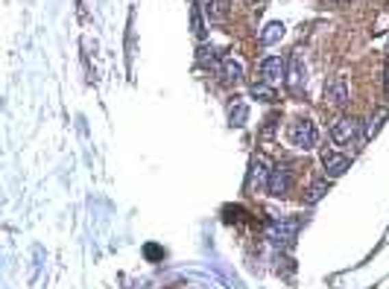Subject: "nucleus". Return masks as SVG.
<instances>
[{
    "label": "nucleus",
    "instance_id": "f3484780",
    "mask_svg": "<svg viewBox=\"0 0 389 289\" xmlns=\"http://www.w3.org/2000/svg\"><path fill=\"white\" fill-rule=\"evenodd\" d=\"M275 123H278V117H269V120H266V126H264V135H266V138L275 131Z\"/></svg>",
    "mask_w": 389,
    "mask_h": 289
},
{
    "label": "nucleus",
    "instance_id": "a211bd4d",
    "mask_svg": "<svg viewBox=\"0 0 389 289\" xmlns=\"http://www.w3.org/2000/svg\"><path fill=\"white\" fill-rule=\"evenodd\" d=\"M193 32H197L199 38L205 36V29H202V21H199V15H197V12H193Z\"/></svg>",
    "mask_w": 389,
    "mask_h": 289
},
{
    "label": "nucleus",
    "instance_id": "6e6552de",
    "mask_svg": "<svg viewBox=\"0 0 389 289\" xmlns=\"http://www.w3.org/2000/svg\"><path fill=\"white\" fill-rule=\"evenodd\" d=\"M284 79H287V85L293 88V91H299V88L305 85V64H301V55L299 53L287 62V76H284Z\"/></svg>",
    "mask_w": 389,
    "mask_h": 289
},
{
    "label": "nucleus",
    "instance_id": "f8f14e48",
    "mask_svg": "<svg viewBox=\"0 0 389 289\" xmlns=\"http://www.w3.org/2000/svg\"><path fill=\"white\" fill-rule=\"evenodd\" d=\"M281 36H284V24H269L264 32H261V44H275V41H281Z\"/></svg>",
    "mask_w": 389,
    "mask_h": 289
},
{
    "label": "nucleus",
    "instance_id": "f257e3e1",
    "mask_svg": "<svg viewBox=\"0 0 389 289\" xmlns=\"http://www.w3.org/2000/svg\"><path fill=\"white\" fill-rule=\"evenodd\" d=\"M287 138L299 149H313V147H316V140H319V131H316V126H313L310 120H293L290 129H287Z\"/></svg>",
    "mask_w": 389,
    "mask_h": 289
},
{
    "label": "nucleus",
    "instance_id": "39448f33",
    "mask_svg": "<svg viewBox=\"0 0 389 289\" xmlns=\"http://www.w3.org/2000/svg\"><path fill=\"white\" fill-rule=\"evenodd\" d=\"M261 76H264V82H269V85L281 82L287 76V62L281 59V55H269V59L261 62Z\"/></svg>",
    "mask_w": 389,
    "mask_h": 289
},
{
    "label": "nucleus",
    "instance_id": "1a4fd4ad",
    "mask_svg": "<svg viewBox=\"0 0 389 289\" xmlns=\"http://www.w3.org/2000/svg\"><path fill=\"white\" fill-rule=\"evenodd\" d=\"M220 73H223L225 82H240V79H243V64H240V59H234V55L223 59V62H220Z\"/></svg>",
    "mask_w": 389,
    "mask_h": 289
},
{
    "label": "nucleus",
    "instance_id": "7ed1b4c3",
    "mask_svg": "<svg viewBox=\"0 0 389 289\" xmlns=\"http://www.w3.org/2000/svg\"><path fill=\"white\" fill-rule=\"evenodd\" d=\"M299 228H301V219H275L273 225H269V240H275V242H290L296 234H299Z\"/></svg>",
    "mask_w": 389,
    "mask_h": 289
},
{
    "label": "nucleus",
    "instance_id": "20e7f679",
    "mask_svg": "<svg viewBox=\"0 0 389 289\" xmlns=\"http://www.w3.org/2000/svg\"><path fill=\"white\" fill-rule=\"evenodd\" d=\"M325 99L334 108H342L349 103V79H345V76H334V79L325 85Z\"/></svg>",
    "mask_w": 389,
    "mask_h": 289
},
{
    "label": "nucleus",
    "instance_id": "6ab92c4d",
    "mask_svg": "<svg viewBox=\"0 0 389 289\" xmlns=\"http://www.w3.org/2000/svg\"><path fill=\"white\" fill-rule=\"evenodd\" d=\"M147 254H149V257H158V254H161V251H158L155 246H147Z\"/></svg>",
    "mask_w": 389,
    "mask_h": 289
},
{
    "label": "nucleus",
    "instance_id": "aec40b11",
    "mask_svg": "<svg viewBox=\"0 0 389 289\" xmlns=\"http://www.w3.org/2000/svg\"><path fill=\"white\" fill-rule=\"evenodd\" d=\"M386 94H389V68H386Z\"/></svg>",
    "mask_w": 389,
    "mask_h": 289
},
{
    "label": "nucleus",
    "instance_id": "4468645a",
    "mask_svg": "<svg viewBox=\"0 0 389 289\" xmlns=\"http://www.w3.org/2000/svg\"><path fill=\"white\" fill-rule=\"evenodd\" d=\"M266 179H269V173H266L264 161H255L252 164V184H264L266 187Z\"/></svg>",
    "mask_w": 389,
    "mask_h": 289
},
{
    "label": "nucleus",
    "instance_id": "0eeeda50",
    "mask_svg": "<svg viewBox=\"0 0 389 289\" xmlns=\"http://www.w3.org/2000/svg\"><path fill=\"white\" fill-rule=\"evenodd\" d=\"M322 164H325V173L331 179H337V175H342L351 166V158L349 155H340V152H325L322 155Z\"/></svg>",
    "mask_w": 389,
    "mask_h": 289
},
{
    "label": "nucleus",
    "instance_id": "9d476101",
    "mask_svg": "<svg viewBox=\"0 0 389 289\" xmlns=\"http://www.w3.org/2000/svg\"><path fill=\"white\" fill-rule=\"evenodd\" d=\"M229 12H231L229 0H208V3H205V15H208V21H225Z\"/></svg>",
    "mask_w": 389,
    "mask_h": 289
},
{
    "label": "nucleus",
    "instance_id": "9b49d317",
    "mask_svg": "<svg viewBox=\"0 0 389 289\" xmlns=\"http://www.w3.org/2000/svg\"><path fill=\"white\" fill-rule=\"evenodd\" d=\"M325 193H328V179H316V181L308 187V196H305V199H308V205H316Z\"/></svg>",
    "mask_w": 389,
    "mask_h": 289
},
{
    "label": "nucleus",
    "instance_id": "ddd939ff",
    "mask_svg": "<svg viewBox=\"0 0 389 289\" xmlns=\"http://www.w3.org/2000/svg\"><path fill=\"white\" fill-rule=\"evenodd\" d=\"M252 97H255V99H264V103H273V99H275V91H273L269 85H264V82H261V85L255 82V85H252Z\"/></svg>",
    "mask_w": 389,
    "mask_h": 289
},
{
    "label": "nucleus",
    "instance_id": "f03ea898",
    "mask_svg": "<svg viewBox=\"0 0 389 289\" xmlns=\"http://www.w3.org/2000/svg\"><path fill=\"white\" fill-rule=\"evenodd\" d=\"M357 131H360V123H357V120L340 117L337 123H334V129H331V140L337 143V147H345V143H351L354 138H357Z\"/></svg>",
    "mask_w": 389,
    "mask_h": 289
},
{
    "label": "nucleus",
    "instance_id": "dca6fc26",
    "mask_svg": "<svg viewBox=\"0 0 389 289\" xmlns=\"http://www.w3.org/2000/svg\"><path fill=\"white\" fill-rule=\"evenodd\" d=\"M199 62L202 64H217V50L214 47H199Z\"/></svg>",
    "mask_w": 389,
    "mask_h": 289
},
{
    "label": "nucleus",
    "instance_id": "423d86ee",
    "mask_svg": "<svg viewBox=\"0 0 389 289\" xmlns=\"http://www.w3.org/2000/svg\"><path fill=\"white\" fill-rule=\"evenodd\" d=\"M287 190H290V170H284V166H275V170H269L266 193H269V196H287Z\"/></svg>",
    "mask_w": 389,
    "mask_h": 289
},
{
    "label": "nucleus",
    "instance_id": "2eb2a0df",
    "mask_svg": "<svg viewBox=\"0 0 389 289\" xmlns=\"http://www.w3.org/2000/svg\"><path fill=\"white\" fill-rule=\"evenodd\" d=\"M246 114H249V111H246L243 103H234V105H231V123H234V126H243V123H246Z\"/></svg>",
    "mask_w": 389,
    "mask_h": 289
}]
</instances>
